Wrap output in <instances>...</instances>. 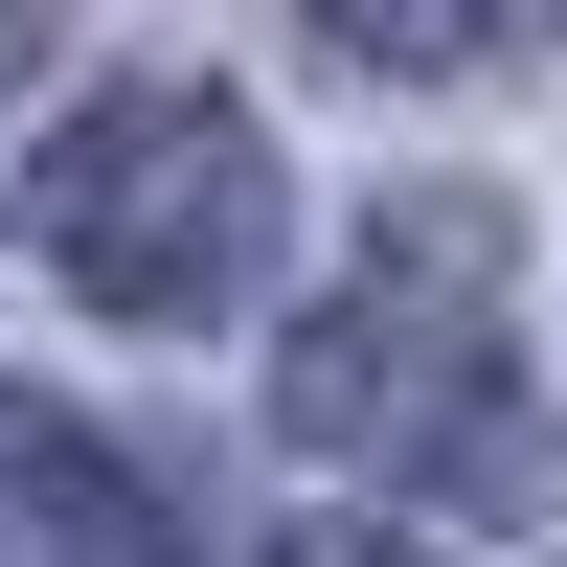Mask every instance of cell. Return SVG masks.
<instances>
[{"label":"cell","instance_id":"obj_1","mask_svg":"<svg viewBox=\"0 0 567 567\" xmlns=\"http://www.w3.org/2000/svg\"><path fill=\"white\" fill-rule=\"evenodd\" d=\"M499 296H523V250H499L477 182L386 205V227H363V272L296 318V363H272L296 454H386V477L499 499V477H523V432H545V409H499Z\"/></svg>","mask_w":567,"mask_h":567},{"label":"cell","instance_id":"obj_2","mask_svg":"<svg viewBox=\"0 0 567 567\" xmlns=\"http://www.w3.org/2000/svg\"><path fill=\"white\" fill-rule=\"evenodd\" d=\"M272 136L227 114L205 69H136V91H91V114H45V159H23V250L69 272L91 318H227L272 272Z\"/></svg>","mask_w":567,"mask_h":567},{"label":"cell","instance_id":"obj_3","mask_svg":"<svg viewBox=\"0 0 567 567\" xmlns=\"http://www.w3.org/2000/svg\"><path fill=\"white\" fill-rule=\"evenodd\" d=\"M0 567H182V523L91 432H0Z\"/></svg>","mask_w":567,"mask_h":567},{"label":"cell","instance_id":"obj_4","mask_svg":"<svg viewBox=\"0 0 567 567\" xmlns=\"http://www.w3.org/2000/svg\"><path fill=\"white\" fill-rule=\"evenodd\" d=\"M341 69H386V91H454V69H523V23L545 0H296Z\"/></svg>","mask_w":567,"mask_h":567},{"label":"cell","instance_id":"obj_5","mask_svg":"<svg viewBox=\"0 0 567 567\" xmlns=\"http://www.w3.org/2000/svg\"><path fill=\"white\" fill-rule=\"evenodd\" d=\"M272 567H432V545H386V523H296Z\"/></svg>","mask_w":567,"mask_h":567},{"label":"cell","instance_id":"obj_6","mask_svg":"<svg viewBox=\"0 0 567 567\" xmlns=\"http://www.w3.org/2000/svg\"><path fill=\"white\" fill-rule=\"evenodd\" d=\"M45 23H69V0H0V91H23V45H45Z\"/></svg>","mask_w":567,"mask_h":567}]
</instances>
